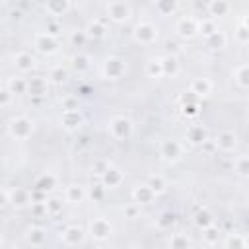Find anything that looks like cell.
Masks as SVG:
<instances>
[{"mask_svg":"<svg viewBox=\"0 0 249 249\" xmlns=\"http://www.w3.org/2000/svg\"><path fill=\"white\" fill-rule=\"evenodd\" d=\"M33 132V121L25 115H18L8 123V134L14 140H27Z\"/></svg>","mask_w":249,"mask_h":249,"instance_id":"cell-1","label":"cell"},{"mask_svg":"<svg viewBox=\"0 0 249 249\" xmlns=\"http://www.w3.org/2000/svg\"><path fill=\"white\" fill-rule=\"evenodd\" d=\"M134 132V124L128 117L124 115H119L115 119H111L109 123V134L115 138V140H128Z\"/></svg>","mask_w":249,"mask_h":249,"instance_id":"cell-2","label":"cell"},{"mask_svg":"<svg viewBox=\"0 0 249 249\" xmlns=\"http://www.w3.org/2000/svg\"><path fill=\"white\" fill-rule=\"evenodd\" d=\"M132 39L138 45H152L158 39V27L152 21H138L132 29Z\"/></svg>","mask_w":249,"mask_h":249,"instance_id":"cell-3","label":"cell"},{"mask_svg":"<svg viewBox=\"0 0 249 249\" xmlns=\"http://www.w3.org/2000/svg\"><path fill=\"white\" fill-rule=\"evenodd\" d=\"M200 27V19L195 16H183L177 23H175V33L181 39H193L198 33Z\"/></svg>","mask_w":249,"mask_h":249,"instance_id":"cell-4","label":"cell"},{"mask_svg":"<svg viewBox=\"0 0 249 249\" xmlns=\"http://www.w3.org/2000/svg\"><path fill=\"white\" fill-rule=\"evenodd\" d=\"M101 72H103V78H107V80H121L126 72V62L119 56H109V58H105Z\"/></svg>","mask_w":249,"mask_h":249,"instance_id":"cell-5","label":"cell"},{"mask_svg":"<svg viewBox=\"0 0 249 249\" xmlns=\"http://www.w3.org/2000/svg\"><path fill=\"white\" fill-rule=\"evenodd\" d=\"M105 12H107V18H109L111 21H115V23L126 21V19L130 18V14H132L130 6H128L126 2H119V0L109 2V4L105 6Z\"/></svg>","mask_w":249,"mask_h":249,"instance_id":"cell-6","label":"cell"},{"mask_svg":"<svg viewBox=\"0 0 249 249\" xmlns=\"http://www.w3.org/2000/svg\"><path fill=\"white\" fill-rule=\"evenodd\" d=\"M160 156H161V160H165V161H169V163L177 161V160L183 156V146H181V142H179V140H173V138L161 140V142H160Z\"/></svg>","mask_w":249,"mask_h":249,"instance_id":"cell-7","label":"cell"},{"mask_svg":"<svg viewBox=\"0 0 249 249\" xmlns=\"http://www.w3.org/2000/svg\"><path fill=\"white\" fill-rule=\"evenodd\" d=\"M113 233V226L107 218H93L89 220V235L97 241H105L109 239Z\"/></svg>","mask_w":249,"mask_h":249,"instance_id":"cell-8","label":"cell"},{"mask_svg":"<svg viewBox=\"0 0 249 249\" xmlns=\"http://www.w3.org/2000/svg\"><path fill=\"white\" fill-rule=\"evenodd\" d=\"M33 45H35V49H37L39 53H43V54H54V53L58 51V47H60L58 39H56V37L47 35L45 31H41V33H37V35H35Z\"/></svg>","mask_w":249,"mask_h":249,"instance_id":"cell-9","label":"cell"},{"mask_svg":"<svg viewBox=\"0 0 249 249\" xmlns=\"http://www.w3.org/2000/svg\"><path fill=\"white\" fill-rule=\"evenodd\" d=\"M60 124L62 128H66L68 132L78 130L84 124V115L80 109H72V111H62L60 113Z\"/></svg>","mask_w":249,"mask_h":249,"instance_id":"cell-10","label":"cell"},{"mask_svg":"<svg viewBox=\"0 0 249 249\" xmlns=\"http://www.w3.org/2000/svg\"><path fill=\"white\" fill-rule=\"evenodd\" d=\"M12 64H14V68L18 70V72H21V74H27V72H31L33 68H35V56L31 54V53H27V51H18L14 56H12Z\"/></svg>","mask_w":249,"mask_h":249,"instance_id":"cell-11","label":"cell"},{"mask_svg":"<svg viewBox=\"0 0 249 249\" xmlns=\"http://www.w3.org/2000/svg\"><path fill=\"white\" fill-rule=\"evenodd\" d=\"M62 241H64V245H68V247H76V245H80L82 241H84V237H86V230L82 228V226H68V228H64V231H62Z\"/></svg>","mask_w":249,"mask_h":249,"instance_id":"cell-12","label":"cell"},{"mask_svg":"<svg viewBox=\"0 0 249 249\" xmlns=\"http://www.w3.org/2000/svg\"><path fill=\"white\" fill-rule=\"evenodd\" d=\"M47 91H49V78H43V76L27 78V93L31 97H43L47 95Z\"/></svg>","mask_w":249,"mask_h":249,"instance_id":"cell-13","label":"cell"},{"mask_svg":"<svg viewBox=\"0 0 249 249\" xmlns=\"http://www.w3.org/2000/svg\"><path fill=\"white\" fill-rule=\"evenodd\" d=\"M214 140H216L218 150H222V152H233L237 146V136L233 130H220Z\"/></svg>","mask_w":249,"mask_h":249,"instance_id":"cell-14","label":"cell"},{"mask_svg":"<svg viewBox=\"0 0 249 249\" xmlns=\"http://www.w3.org/2000/svg\"><path fill=\"white\" fill-rule=\"evenodd\" d=\"M185 138L193 146H202L204 140H208V132H206V128L202 124H191L187 128V132H185Z\"/></svg>","mask_w":249,"mask_h":249,"instance_id":"cell-15","label":"cell"},{"mask_svg":"<svg viewBox=\"0 0 249 249\" xmlns=\"http://www.w3.org/2000/svg\"><path fill=\"white\" fill-rule=\"evenodd\" d=\"M132 200L136 202V204H150V202H154L156 200V193L144 183V185H136L134 189H132Z\"/></svg>","mask_w":249,"mask_h":249,"instance_id":"cell-16","label":"cell"},{"mask_svg":"<svg viewBox=\"0 0 249 249\" xmlns=\"http://www.w3.org/2000/svg\"><path fill=\"white\" fill-rule=\"evenodd\" d=\"M123 181H124L123 171H121V169H117V167H113V165H111V167L103 173V177H101V183H103V187H105V189H117Z\"/></svg>","mask_w":249,"mask_h":249,"instance_id":"cell-17","label":"cell"},{"mask_svg":"<svg viewBox=\"0 0 249 249\" xmlns=\"http://www.w3.org/2000/svg\"><path fill=\"white\" fill-rule=\"evenodd\" d=\"M43 8H45V12H47L49 16L58 18V16H64V14L72 8V4H70L68 0H49V2L43 4Z\"/></svg>","mask_w":249,"mask_h":249,"instance_id":"cell-18","label":"cell"},{"mask_svg":"<svg viewBox=\"0 0 249 249\" xmlns=\"http://www.w3.org/2000/svg\"><path fill=\"white\" fill-rule=\"evenodd\" d=\"M84 31H86L88 39H103L107 35V25L103 19H91L86 23Z\"/></svg>","mask_w":249,"mask_h":249,"instance_id":"cell-19","label":"cell"},{"mask_svg":"<svg viewBox=\"0 0 249 249\" xmlns=\"http://www.w3.org/2000/svg\"><path fill=\"white\" fill-rule=\"evenodd\" d=\"M54 187H56V177H54L51 171L41 173V175L33 181V189L39 191V193H49V191H53Z\"/></svg>","mask_w":249,"mask_h":249,"instance_id":"cell-20","label":"cell"},{"mask_svg":"<svg viewBox=\"0 0 249 249\" xmlns=\"http://www.w3.org/2000/svg\"><path fill=\"white\" fill-rule=\"evenodd\" d=\"M31 202H33V196H31L29 191H25V189H14V191H10V204L12 206L23 208V206H27Z\"/></svg>","mask_w":249,"mask_h":249,"instance_id":"cell-21","label":"cell"},{"mask_svg":"<svg viewBox=\"0 0 249 249\" xmlns=\"http://www.w3.org/2000/svg\"><path fill=\"white\" fill-rule=\"evenodd\" d=\"M189 89H191V93H195V95H198V97H206V95H210V91H212V82H210L208 78H195V80L191 82Z\"/></svg>","mask_w":249,"mask_h":249,"instance_id":"cell-22","label":"cell"},{"mask_svg":"<svg viewBox=\"0 0 249 249\" xmlns=\"http://www.w3.org/2000/svg\"><path fill=\"white\" fill-rule=\"evenodd\" d=\"M86 189L82 187V185H78V183H74V185H68L66 187V191H64V198H66V202H72V204H80L84 198H86Z\"/></svg>","mask_w":249,"mask_h":249,"instance_id":"cell-23","label":"cell"},{"mask_svg":"<svg viewBox=\"0 0 249 249\" xmlns=\"http://www.w3.org/2000/svg\"><path fill=\"white\" fill-rule=\"evenodd\" d=\"M27 243L29 245H33V247H41V245H45V241H47V230L45 228H41V226H33V228H29L27 230Z\"/></svg>","mask_w":249,"mask_h":249,"instance_id":"cell-24","label":"cell"},{"mask_svg":"<svg viewBox=\"0 0 249 249\" xmlns=\"http://www.w3.org/2000/svg\"><path fill=\"white\" fill-rule=\"evenodd\" d=\"M206 10H208V16L212 19H216L218 16H226L231 10V4L230 2H224V0H212V2L206 4Z\"/></svg>","mask_w":249,"mask_h":249,"instance_id":"cell-25","label":"cell"},{"mask_svg":"<svg viewBox=\"0 0 249 249\" xmlns=\"http://www.w3.org/2000/svg\"><path fill=\"white\" fill-rule=\"evenodd\" d=\"M161 62H163V76L175 78L179 74V58H177V54L169 53V54L161 56Z\"/></svg>","mask_w":249,"mask_h":249,"instance_id":"cell-26","label":"cell"},{"mask_svg":"<svg viewBox=\"0 0 249 249\" xmlns=\"http://www.w3.org/2000/svg\"><path fill=\"white\" fill-rule=\"evenodd\" d=\"M146 76L148 78H163V62H161V56H156V58H150L146 62Z\"/></svg>","mask_w":249,"mask_h":249,"instance_id":"cell-27","label":"cell"},{"mask_svg":"<svg viewBox=\"0 0 249 249\" xmlns=\"http://www.w3.org/2000/svg\"><path fill=\"white\" fill-rule=\"evenodd\" d=\"M6 88L14 93V95H19V93H27V80L21 78V76H12L6 84Z\"/></svg>","mask_w":249,"mask_h":249,"instance_id":"cell-28","label":"cell"},{"mask_svg":"<svg viewBox=\"0 0 249 249\" xmlns=\"http://www.w3.org/2000/svg\"><path fill=\"white\" fill-rule=\"evenodd\" d=\"M154 8L160 16H171V14L177 12L179 4L175 0H160V2H154Z\"/></svg>","mask_w":249,"mask_h":249,"instance_id":"cell-29","label":"cell"},{"mask_svg":"<svg viewBox=\"0 0 249 249\" xmlns=\"http://www.w3.org/2000/svg\"><path fill=\"white\" fill-rule=\"evenodd\" d=\"M72 68L76 72H88L91 68V58L84 53H78V54L72 56Z\"/></svg>","mask_w":249,"mask_h":249,"instance_id":"cell-30","label":"cell"},{"mask_svg":"<svg viewBox=\"0 0 249 249\" xmlns=\"http://www.w3.org/2000/svg\"><path fill=\"white\" fill-rule=\"evenodd\" d=\"M146 185L156 193V196H158V195H161V193L165 191V187H167V183H165L163 175H160V173H152V175L148 177Z\"/></svg>","mask_w":249,"mask_h":249,"instance_id":"cell-31","label":"cell"},{"mask_svg":"<svg viewBox=\"0 0 249 249\" xmlns=\"http://www.w3.org/2000/svg\"><path fill=\"white\" fill-rule=\"evenodd\" d=\"M195 224H196L200 230H204V228H208V226L214 224V214H212L208 208H200V210L195 214Z\"/></svg>","mask_w":249,"mask_h":249,"instance_id":"cell-32","label":"cell"},{"mask_svg":"<svg viewBox=\"0 0 249 249\" xmlns=\"http://www.w3.org/2000/svg\"><path fill=\"white\" fill-rule=\"evenodd\" d=\"M191 247V239L187 233L177 231L169 237V249H189Z\"/></svg>","mask_w":249,"mask_h":249,"instance_id":"cell-33","label":"cell"},{"mask_svg":"<svg viewBox=\"0 0 249 249\" xmlns=\"http://www.w3.org/2000/svg\"><path fill=\"white\" fill-rule=\"evenodd\" d=\"M233 78L237 82V86L241 88H249V64H239L235 70H233Z\"/></svg>","mask_w":249,"mask_h":249,"instance_id":"cell-34","label":"cell"},{"mask_svg":"<svg viewBox=\"0 0 249 249\" xmlns=\"http://www.w3.org/2000/svg\"><path fill=\"white\" fill-rule=\"evenodd\" d=\"M173 224H175V214L169 212V210L161 212V214L156 218V228H158V230H171Z\"/></svg>","mask_w":249,"mask_h":249,"instance_id":"cell-35","label":"cell"},{"mask_svg":"<svg viewBox=\"0 0 249 249\" xmlns=\"http://www.w3.org/2000/svg\"><path fill=\"white\" fill-rule=\"evenodd\" d=\"M233 171L239 177H249V156H237L233 160Z\"/></svg>","mask_w":249,"mask_h":249,"instance_id":"cell-36","label":"cell"},{"mask_svg":"<svg viewBox=\"0 0 249 249\" xmlns=\"http://www.w3.org/2000/svg\"><path fill=\"white\" fill-rule=\"evenodd\" d=\"M216 31H218V27H216V21H214L212 18H204V19H200V27H198V33H200L204 39L212 37Z\"/></svg>","mask_w":249,"mask_h":249,"instance_id":"cell-37","label":"cell"},{"mask_svg":"<svg viewBox=\"0 0 249 249\" xmlns=\"http://www.w3.org/2000/svg\"><path fill=\"white\" fill-rule=\"evenodd\" d=\"M218 239H220V228L216 224H212V226H208V228L202 230V241L204 243L214 245V243H218Z\"/></svg>","mask_w":249,"mask_h":249,"instance_id":"cell-38","label":"cell"},{"mask_svg":"<svg viewBox=\"0 0 249 249\" xmlns=\"http://www.w3.org/2000/svg\"><path fill=\"white\" fill-rule=\"evenodd\" d=\"M226 43H228V35H226L224 31H220V29H218L212 37L206 39V45H208L210 49H224Z\"/></svg>","mask_w":249,"mask_h":249,"instance_id":"cell-39","label":"cell"},{"mask_svg":"<svg viewBox=\"0 0 249 249\" xmlns=\"http://www.w3.org/2000/svg\"><path fill=\"white\" fill-rule=\"evenodd\" d=\"M66 78H68V72H66V68H62V66H54V68H51V72H49V82H51V84L60 86V84L66 82Z\"/></svg>","mask_w":249,"mask_h":249,"instance_id":"cell-40","label":"cell"},{"mask_svg":"<svg viewBox=\"0 0 249 249\" xmlns=\"http://www.w3.org/2000/svg\"><path fill=\"white\" fill-rule=\"evenodd\" d=\"M226 247L228 249H245V235H241V233H230L226 237Z\"/></svg>","mask_w":249,"mask_h":249,"instance_id":"cell-41","label":"cell"},{"mask_svg":"<svg viewBox=\"0 0 249 249\" xmlns=\"http://www.w3.org/2000/svg\"><path fill=\"white\" fill-rule=\"evenodd\" d=\"M88 196H89L93 202L103 200V196H105V187H103V183H95V185H91L89 191H88Z\"/></svg>","mask_w":249,"mask_h":249,"instance_id":"cell-42","label":"cell"},{"mask_svg":"<svg viewBox=\"0 0 249 249\" xmlns=\"http://www.w3.org/2000/svg\"><path fill=\"white\" fill-rule=\"evenodd\" d=\"M45 204H47V212H49V216H56V214L62 210V200H60V198H56V196L47 198V200H45Z\"/></svg>","mask_w":249,"mask_h":249,"instance_id":"cell-43","label":"cell"},{"mask_svg":"<svg viewBox=\"0 0 249 249\" xmlns=\"http://www.w3.org/2000/svg\"><path fill=\"white\" fill-rule=\"evenodd\" d=\"M109 167H111V161H109V160H105V158H97V160L93 161V165H91L93 173H95V175H99V177H103V173H105Z\"/></svg>","mask_w":249,"mask_h":249,"instance_id":"cell-44","label":"cell"},{"mask_svg":"<svg viewBox=\"0 0 249 249\" xmlns=\"http://www.w3.org/2000/svg\"><path fill=\"white\" fill-rule=\"evenodd\" d=\"M233 35H235V41H237V43H241V45H249V29H247L243 23H239V25L235 27Z\"/></svg>","mask_w":249,"mask_h":249,"instance_id":"cell-45","label":"cell"},{"mask_svg":"<svg viewBox=\"0 0 249 249\" xmlns=\"http://www.w3.org/2000/svg\"><path fill=\"white\" fill-rule=\"evenodd\" d=\"M60 31H62V27H60V23H58L56 19H49V21L45 23V33H47V35H51V37H58Z\"/></svg>","mask_w":249,"mask_h":249,"instance_id":"cell-46","label":"cell"},{"mask_svg":"<svg viewBox=\"0 0 249 249\" xmlns=\"http://www.w3.org/2000/svg\"><path fill=\"white\" fill-rule=\"evenodd\" d=\"M86 39H88V35H86L84 29H78V31H72V33H70V43H72V45L82 47V45L86 43Z\"/></svg>","mask_w":249,"mask_h":249,"instance_id":"cell-47","label":"cell"},{"mask_svg":"<svg viewBox=\"0 0 249 249\" xmlns=\"http://www.w3.org/2000/svg\"><path fill=\"white\" fill-rule=\"evenodd\" d=\"M12 97H14V93H12L8 88H4V89L0 91V107H2V109H8L10 103H12Z\"/></svg>","mask_w":249,"mask_h":249,"instance_id":"cell-48","label":"cell"},{"mask_svg":"<svg viewBox=\"0 0 249 249\" xmlns=\"http://www.w3.org/2000/svg\"><path fill=\"white\" fill-rule=\"evenodd\" d=\"M138 212H140V204H136V202L124 206V218H128V220H134L138 216Z\"/></svg>","mask_w":249,"mask_h":249,"instance_id":"cell-49","label":"cell"},{"mask_svg":"<svg viewBox=\"0 0 249 249\" xmlns=\"http://www.w3.org/2000/svg\"><path fill=\"white\" fill-rule=\"evenodd\" d=\"M181 111H183L185 117H196L198 115V105L196 103H185L181 107Z\"/></svg>","mask_w":249,"mask_h":249,"instance_id":"cell-50","label":"cell"},{"mask_svg":"<svg viewBox=\"0 0 249 249\" xmlns=\"http://www.w3.org/2000/svg\"><path fill=\"white\" fill-rule=\"evenodd\" d=\"M31 212H33L35 216H49L45 202H31Z\"/></svg>","mask_w":249,"mask_h":249,"instance_id":"cell-51","label":"cell"},{"mask_svg":"<svg viewBox=\"0 0 249 249\" xmlns=\"http://www.w3.org/2000/svg\"><path fill=\"white\" fill-rule=\"evenodd\" d=\"M78 109V97H64L62 99V111Z\"/></svg>","mask_w":249,"mask_h":249,"instance_id":"cell-52","label":"cell"},{"mask_svg":"<svg viewBox=\"0 0 249 249\" xmlns=\"http://www.w3.org/2000/svg\"><path fill=\"white\" fill-rule=\"evenodd\" d=\"M202 148H204L206 152H214V150H218V146H216V140H214V138H208V140H204Z\"/></svg>","mask_w":249,"mask_h":249,"instance_id":"cell-53","label":"cell"},{"mask_svg":"<svg viewBox=\"0 0 249 249\" xmlns=\"http://www.w3.org/2000/svg\"><path fill=\"white\" fill-rule=\"evenodd\" d=\"M241 23H243V25H245V27H247V29H249V16H245V18H243V21H241Z\"/></svg>","mask_w":249,"mask_h":249,"instance_id":"cell-54","label":"cell"},{"mask_svg":"<svg viewBox=\"0 0 249 249\" xmlns=\"http://www.w3.org/2000/svg\"><path fill=\"white\" fill-rule=\"evenodd\" d=\"M245 249H249V233L245 235Z\"/></svg>","mask_w":249,"mask_h":249,"instance_id":"cell-55","label":"cell"},{"mask_svg":"<svg viewBox=\"0 0 249 249\" xmlns=\"http://www.w3.org/2000/svg\"><path fill=\"white\" fill-rule=\"evenodd\" d=\"M124 249H136V247H124Z\"/></svg>","mask_w":249,"mask_h":249,"instance_id":"cell-56","label":"cell"},{"mask_svg":"<svg viewBox=\"0 0 249 249\" xmlns=\"http://www.w3.org/2000/svg\"><path fill=\"white\" fill-rule=\"evenodd\" d=\"M247 119H249V113H247Z\"/></svg>","mask_w":249,"mask_h":249,"instance_id":"cell-57","label":"cell"}]
</instances>
